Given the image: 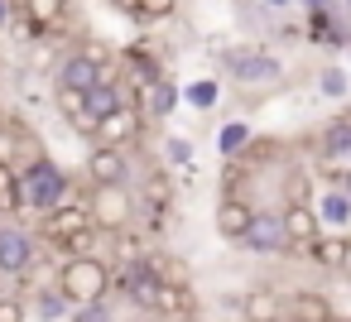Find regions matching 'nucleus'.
I'll return each instance as SVG.
<instances>
[{"instance_id": "38", "label": "nucleus", "mask_w": 351, "mask_h": 322, "mask_svg": "<svg viewBox=\"0 0 351 322\" xmlns=\"http://www.w3.org/2000/svg\"><path fill=\"white\" fill-rule=\"evenodd\" d=\"M260 5H269V10H284V5H293V0H260Z\"/></svg>"}, {"instance_id": "10", "label": "nucleus", "mask_w": 351, "mask_h": 322, "mask_svg": "<svg viewBox=\"0 0 351 322\" xmlns=\"http://www.w3.org/2000/svg\"><path fill=\"white\" fill-rule=\"evenodd\" d=\"M241 245H245V250H255V255L293 250V245H289V236H284L279 212H255V216H250V226H245V236H241Z\"/></svg>"}, {"instance_id": "16", "label": "nucleus", "mask_w": 351, "mask_h": 322, "mask_svg": "<svg viewBox=\"0 0 351 322\" xmlns=\"http://www.w3.org/2000/svg\"><path fill=\"white\" fill-rule=\"evenodd\" d=\"M308 250H313V260L322 269H346L351 264V236H341V231H322Z\"/></svg>"}, {"instance_id": "25", "label": "nucleus", "mask_w": 351, "mask_h": 322, "mask_svg": "<svg viewBox=\"0 0 351 322\" xmlns=\"http://www.w3.org/2000/svg\"><path fill=\"white\" fill-rule=\"evenodd\" d=\"M250 145V125L245 121H226L221 125V135H217V149H221V159H241V149Z\"/></svg>"}, {"instance_id": "20", "label": "nucleus", "mask_w": 351, "mask_h": 322, "mask_svg": "<svg viewBox=\"0 0 351 322\" xmlns=\"http://www.w3.org/2000/svg\"><path fill=\"white\" fill-rule=\"evenodd\" d=\"M53 101H58L63 121H68L77 135H97V125H92V121H87V111H82V92H73V87H53Z\"/></svg>"}, {"instance_id": "32", "label": "nucleus", "mask_w": 351, "mask_h": 322, "mask_svg": "<svg viewBox=\"0 0 351 322\" xmlns=\"http://www.w3.org/2000/svg\"><path fill=\"white\" fill-rule=\"evenodd\" d=\"M145 197H149L154 207H159V202H169V197H173V188H169V178H159V173H154V178L145 183Z\"/></svg>"}, {"instance_id": "18", "label": "nucleus", "mask_w": 351, "mask_h": 322, "mask_svg": "<svg viewBox=\"0 0 351 322\" xmlns=\"http://www.w3.org/2000/svg\"><path fill=\"white\" fill-rule=\"evenodd\" d=\"M317 154H322V164L346 169V164H351V125H346V121H332V125L322 130V140H317Z\"/></svg>"}, {"instance_id": "24", "label": "nucleus", "mask_w": 351, "mask_h": 322, "mask_svg": "<svg viewBox=\"0 0 351 322\" xmlns=\"http://www.w3.org/2000/svg\"><path fill=\"white\" fill-rule=\"evenodd\" d=\"M317 92H322L327 101H346V97H351V77H346V68L327 63V68L317 73Z\"/></svg>"}, {"instance_id": "1", "label": "nucleus", "mask_w": 351, "mask_h": 322, "mask_svg": "<svg viewBox=\"0 0 351 322\" xmlns=\"http://www.w3.org/2000/svg\"><path fill=\"white\" fill-rule=\"evenodd\" d=\"M111 284H116V274L101 255H68V264L58 269V288L73 308L77 303H101L111 293Z\"/></svg>"}, {"instance_id": "7", "label": "nucleus", "mask_w": 351, "mask_h": 322, "mask_svg": "<svg viewBox=\"0 0 351 322\" xmlns=\"http://www.w3.org/2000/svg\"><path fill=\"white\" fill-rule=\"evenodd\" d=\"M125 178H130V149L92 145V154H87V183L92 188H125Z\"/></svg>"}, {"instance_id": "34", "label": "nucleus", "mask_w": 351, "mask_h": 322, "mask_svg": "<svg viewBox=\"0 0 351 322\" xmlns=\"http://www.w3.org/2000/svg\"><path fill=\"white\" fill-rule=\"evenodd\" d=\"M5 154H15V130L0 125V159H5Z\"/></svg>"}, {"instance_id": "33", "label": "nucleus", "mask_w": 351, "mask_h": 322, "mask_svg": "<svg viewBox=\"0 0 351 322\" xmlns=\"http://www.w3.org/2000/svg\"><path fill=\"white\" fill-rule=\"evenodd\" d=\"M25 317H29V308L20 298H0V322H25Z\"/></svg>"}, {"instance_id": "26", "label": "nucleus", "mask_w": 351, "mask_h": 322, "mask_svg": "<svg viewBox=\"0 0 351 322\" xmlns=\"http://www.w3.org/2000/svg\"><path fill=\"white\" fill-rule=\"evenodd\" d=\"M149 269L159 274V284H169V288H188V264H183L178 255H149Z\"/></svg>"}, {"instance_id": "30", "label": "nucleus", "mask_w": 351, "mask_h": 322, "mask_svg": "<svg viewBox=\"0 0 351 322\" xmlns=\"http://www.w3.org/2000/svg\"><path fill=\"white\" fill-rule=\"evenodd\" d=\"M164 159L183 169V164H193V145H188L183 135H169V140H164Z\"/></svg>"}, {"instance_id": "3", "label": "nucleus", "mask_w": 351, "mask_h": 322, "mask_svg": "<svg viewBox=\"0 0 351 322\" xmlns=\"http://www.w3.org/2000/svg\"><path fill=\"white\" fill-rule=\"evenodd\" d=\"M226 73L241 87H279L284 82V58H274L265 49H231L226 53Z\"/></svg>"}, {"instance_id": "36", "label": "nucleus", "mask_w": 351, "mask_h": 322, "mask_svg": "<svg viewBox=\"0 0 351 322\" xmlns=\"http://www.w3.org/2000/svg\"><path fill=\"white\" fill-rule=\"evenodd\" d=\"M0 25H10V0H0Z\"/></svg>"}, {"instance_id": "37", "label": "nucleus", "mask_w": 351, "mask_h": 322, "mask_svg": "<svg viewBox=\"0 0 351 322\" xmlns=\"http://www.w3.org/2000/svg\"><path fill=\"white\" fill-rule=\"evenodd\" d=\"M341 193L351 197V164H346V173H341Z\"/></svg>"}, {"instance_id": "41", "label": "nucleus", "mask_w": 351, "mask_h": 322, "mask_svg": "<svg viewBox=\"0 0 351 322\" xmlns=\"http://www.w3.org/2000/svg\"><path fill=\"white\" fill-rule=\"evenodd\" d=\"M0 279H5V274H0Z\"/></svg>"}, {"instance_id": "5", "label": "nucleus", "mask_w": 351, "mask_h": 322, "mask_svg": "<svg viewBox=\"0 0 351 322\" xmlns=\"http://www.w3.org/2000/svg\"><path fill=\"white\" fill-rule=\"evenodd\" d=\"M92 226V212H87V202H77V197H68V202H58L53 212H44V221H39V236L49 240V245H68L77 231H87Z\"/></svg>"}, {"instance_id": "21", "label": "nucleus", "mask_w": 351, "mask_h": 322, "mask_svg": "<svg viewBox=\"0 0 351 322\" xmlns=\"http://www.w3.org/2000/svg\"><path fill=\"white\" fill-rule=\"evenodd\" d=\"M20 207H25V193H20V169H15L10 159H0V212L15 216Z\"/></svg>"}, {"instance_id": "42", "label": "nucleus", "mask_w": 351, "mask_h": 322, "mask_svg": "<svg viewBox=\"0 0 351 322\" xmlns=\"http://www.w3.org/2000/svg\"><path fill=\"white\" fill-rule=\"evenodd\" d=\"M346 5H351V0H346Z\"/></svg>"}, {"instance_id": "4", "label": "nucleus", "mask_w": 351, "mask_h": 322, "mask_svg": "<svg viewBox=\"0 0 351 322\" xmlns=\"http://www.w3.org/2000/svg\"><path fill=\"white\" fill-rule=\"evenodd\" d=\"M87 212H92V226H97V231L125 236V226H130V216H135V202H130L125 188H97V193L87 197Z\"/></svg>"}, {"instance_id": "17", "label": "nucleus", "mask_w": 351, "mask_h": 322, "mask_svg": "<svg viewBox=\"0 0 351 322\" xmlns=\"http://www.w3.org/2000/svg\"><path fill=\"white\" fill-rule=\"evenodd\" d=\"M284 303H289V317H298V322H337V312H332V303H327V293H313V288H298V293H289Z\"/></svg>"}, {"instance_id": "31", "label": "nucleus", "mask_w": 351, "mask_h": 322, "mask_svg": "<svg viewBox=\"0 0 351 322\" xmlns=\"http://www.w3.org/2000/svg\"><path fill=\"white\" fill-rule=\"evenodd\" d=\"M68 322H111V312H106L101 303H77V308L68 312Z\"/></svg>"}, {"instance_id": "39", "label": "nucleus", "mask_w": 351, "mask_h": 322, "mask_svg": "<svg viewBox=\"0 0 351 322\" xmlns=\"http://www.w3.org/2000/svg\"><path fill=\"white\" fill-rule=\"evenodd\" d=\"M111 5H130V0H111Z\"/></svg>"}, {"instance_id": "19", "label": "nucleus", "mask_w": 351, "mask_h": 322, "mask_svg": "<svg viewBox=\"0 0 351 322\" xmlns=\"http://www.w3.org/2000/svg\"><path fill=\"white\" fill-rule=\"evenodd\" d=\"M313 212H317L322 231H346V226H351V197H346V193H322Z\"/></svg>"}, {"instance_id": "28", "label": "nucleus", "mask_w": 351, "mask_h": 322, "mask_svg": "<svg viewBox=\"0 0 351 322\" xmlns=\"http://www.w3.org/2000/svg\"><path fill=\"white\" fill-rule=\"evenodd\" d=\"M130 10H135L140 20H169V15L178 10V0H130Z\"/></svg>"}, {"instance_id": "40", "label": "nucleus", "mask_w": 351, "mask_h": 322, "mask_svg": "<svg viewBox=\"0 0 351 322\" xmlns=\"http://www.w3.org/2000/svg\"><path fill=\"white\" fill-rule=\"evenodd\" d=\"M284 322H298V317H284Z\"/></svg>"}, {"instance_id": "8", "label": "nucleus", "mask_w": 351, "mask_h": 322, "mask_svg": "<svg viewBox=\"0 0 351 322\" xmlns=\"http://www.w3.org/2000/svg\"><path fill=\"white\" fill-rule=\"evenodd\" d=\"M140 130H145V116H140V106H121V111H111L106 121H97V145H116V149H135L140 145Z\"/></svg>"}, {"instance_id": "15", "label": "nucleus", "mask_w": 351, "mask_h": 322, "mask_svg": "<svg viewBox=\"0 0 351 322\" xmlns=\"http://www.w3.org/2000/svg\"><path fill=\"white\" fill-rule=\"evenodd\" d=\"M250 216H255V207H250L245 197H221L212 221H217V231H221L226 240H241V236H245V226H250Z\"/></svg>"}, {"instance_id": "14", "label": "nucleus", "mask_w": 351, "mask_h": 322, "mask_svg": "<svg viewBox=\"0 0 351 322\" xmlns=\"http://www.w3.org/2000/svg\"><path fill=\"white\" fill-rule=\"evenodd\" d=\"M241 317L245 322H284L289 317V303H284L279 288H250L241 298Z\"/></svg>"}, {"instance_id": "11", "label": "nucleus", "mask_w": 351, "mask_h": 322, "mask_svg": "<svg viewBox=\"0 0 351 322\" xmlns=\"http://www.w3.org/2000/svg\"><path fill=\"white\" fill-rule=\"evenodd\" d=\"M178 82L173 77H149V82H140V97H135V106H140V116H154V121H164V116H173L178 111Z\"/></svg>"}, {"instance_id": "27", "label": "nucleus", "mask_w": 351, "mask_h": 322, "mask_svg": "<svg viewBox=\"0 0 351 322\" xmlns=\"http://www.w3.org/2000/svg\"><path fill=\"white\" fill-rule=\"evenodd\" d=\"M25 10L34 25H58L68 15V0H25Z\"/></svg>"}, {"instance_id": "2", "label": "nucleus", "mask_w": 351, "mask_h": 322, "mask_svg": "<svg viewBox=\"0 0 351 322\" xmlns=\"http://www.w3.org/2000/svg\"><path fill=\"white\" fill-rule=\"evenodd\" d=\"M20 193H25V207L44 216V212H53L58 202L73 197V178L53 159H29V169L20 173Z\"/></svg>"}, {"instance_id": "22", "label": "nucleus", "mask_w": 351, "mask_h": 322, "mask_svg": "<svg viewBox=\"0 0 351 322\" xmlns=\"http://www.w3.org/2000/svg\"><path fill=\"white\" fill-rule=\"evenodd\" d=\"M178 97H183L193 111H212V106L221 101V82H217V77H193V82L178 92Z\"/></svg>"}, {"instance_id": "6", "label": "nucleus", "mask_w": 351, "mask_h": 322, "mask_svg": "<svg viewBox=\"0 0 351 322\" xmlns=\"http://www.w3.org/2000/svg\"><path fill=\"white\" fill-rule=\"evenodd\" d=\"M121 288H125V298L135 303V308H145V312H159V298H164V284H159V274L149 269V260H125L121 264Z\"/></svg>"}, {"instance_id": "9", "label": "nucleus", "mask_w": 351, "mask_h": 322, "mask_svg": "<svg viewBox=\"0 0 351 322\" xmlns=\"http://www.w3.org/2000/svg\"><path fill=\"white\" fill-rule=\"evenodd\" d=\"M34 269V236L15 221L0 226V274H29Z\"/></svg>"}, {"instance_id": "29", "label": "nucleus", "mask_w": 351, "mask_h": 322, "mask_svg": "<svg viewBox=\"0 0 351 322\" xmlns=\"http://www.w3.org/2000/svg\"><path fill=\"white\" fill-rule=\"evenodd\" d=\"M101 236H106V231H97V226H87V231H77V236H73V240H68L63 250H68V255H97V245H101Z\"/></svg>"}, {"instance_id": "13", "label": "nucleus", "mask_w": 351, "mask_h": 322, "mask_svg": "<svg viewBox=\"0 0 351 322\" xmlns=\"http://www.w3.org/2000/svg\"><path fill=\"white\" fill-rule=\"evenodd\" d=\"M101 77H111V73H106L87 49H82V53H68L63 68H58V87H73V92H87V87H97Z\"/></svg>"}, {"instance_id": "35", "label": "nucleus", "mask_w": 351, "mask_h": 322, "mask_svg": "<svg viewBox=\"0 0 351 322\" xmlns=\"http://www.w3.org/2000/svg\"><path fill=\"white\" fill-rule=\"evenodd\" d=\"M308 10H332V0H303Z\"/></svg>"}, {"instance_id": "12", "label": "nucleus", "mask_w": 351, "mask_h": 322, "mask_svg": "<svg viewBox=\"0 0 351 322\" xmlns=\"http://www.w3.org/2000/svg\"><path fill=\"white\" fill-rule=\"evenodd\" d=\"M279 221H284V236H289V245H313V240L322 236V221H317L313 202H284Z\"/></svg>"}, {"instance_id": "23", "label": "nucleus", "mask_w": 351, "mask_h": 322, "mask_svg": "<svg viewBox=\"0 0 351 322\" xmlns=\"http://www.w3.org/2000/svg\"><path fill=\"white\" fill-rule=\"evenodd\" d=\"M34 312H39V322H63V317L73 312V303H68L63 288L53 284V288H39V293H34Z\"/></svg>"}]
</instances>
